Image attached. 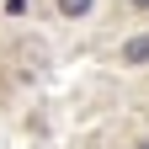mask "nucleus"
Listing matches in <instances>:
<instances>
[{
  "instance_id": "f257e3e1",
  "label": "nucleus",
  "mask_w": 149,
  "mask_h": 149,
  "mask_svg": "<svg viewBox=\"0 0 149 149\" xmlns=\"http://www.w3.org/2000/svg\"><path fill=\"white\" fill-rule=\"evenodd\" d=\"M123 64H149V32H139V37L123 43Z\"/></svg>"
},
{
  "instance_id": "f03ea898",
  "label": "nucleus",
  "mask_w": 149,
  "mask_h": 149,
  "mask_svg": "<svg viewBox=\"0 0 149 149\" xmlns=\"http://www.w3.org/2000/svg\"><path fill=\"white\" fill-rule=\"evenodd\" d=\"M96 0H59V16H91Z\"/></svg>"
},
{
  "instance_id": "7ed1b4c3",
  "label": "nucleus",
  "mask_w": 149,
  "mask_h": 149,
  "mask_svg": "<svg viewBox=\"0 0 149 149\" xmlns=\"http://www.w3.org/2000/svg\"><path fill=\"white\" fill-rule=\"evenodd\" d=\"M133 6H139V11H149V0H133Z\"/></svg>"
},
{
  "instance_id": "20e7f679",
  "label": "nucleus",
  "mask_w": 149,
  "mask_h": 149,
  "mask_svg": "<svg viewBox=\"0 0 149 149\" xmlns=\"http://www.w3.org/2000/svg\"><path fill=\"white\" fill-rule=\"evenodd\" d=\"M133 149H149V139H144V144H133Z\"/></svg>"
}]
</instances>
